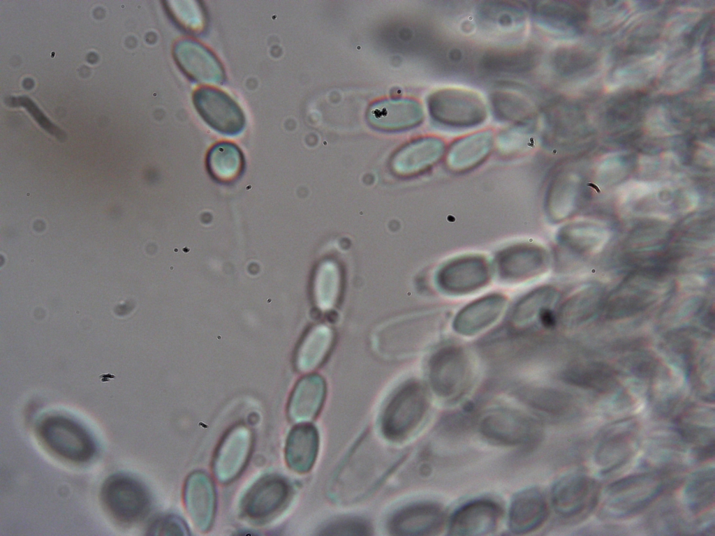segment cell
<instances>
[{
  "label": "cell",
  "instance_id": "6da1fadb",
  "mask_svg": "<svg viewBox=\"0 0 715 536\" xmlns=\"http://www.w3.org/2000/svg\"><path fill=\"white\" fill-rule=\"evenodd\" d=\"M39 438L52 452L74 463H85L96 453L89 432L76 421L63 416H49L38 425Z\"/></svg>",
  "mask_w": 715,
  "mask_h": 536
},
{
  "label": "cell",
  "instance_id": "7a4b0ae2",
  "mask_svg": "<svg viewBox=\"0 0 715 536\" xmlns=\"http://www.w3.org/2000/svg\"><path fill=\"white\" fill-rule=\"evenodd\" d=\"M101 498L108 512L124 523L143 519L150 509V497L146 488L125 474L108 477L101 486Z\"/></svg>",
  "mask_w": 715,
  "mask_h": 536
},
{
  "label": "cell",
  "instance_id": "3957f363",
  "mask_svg": "<svg viewBox=\"0 0 715 536\" xmlns=\"http://www.w3.org/2000/svg\"><path fill=\"white\" fill-rule=\"evenodd\" d=\"M479 431L488 441L508 447H524L537 442L542 433L538 421L517 411L498 409L480 419Z\"/></svg>",
  "mask_w": 715,
  "mask_h": 536
},
{
  "label": "cell",
  "instance_id": "277c9868",
  "mask_svg": "<svg viewBox=\"0 0 715 536\" xmlns=\"http://www.w3.org/2000/svg\"><path fill=\"white\" fill-rule=\"evenodd\" d=\"M428 407L427 392L422 385L409 382L401 387L388 404L382 419L386 438H402L420 423Z\"/></svg>",
  "mask_w": 715,
  "mask_h": 536
},
{
  "label": "cell",
  "instance_id": "5b68a950",
  "mask_svg": "<svg viewBox=\"0 0 715 536\" xmlns=\"http://www.w3.org/2000/svg\"><path fill=\"white\" fill-rule=\"evenodd\" d=\"M386 445H385V446ZM377 441L373 444L369 441L367 445V440H362L353 452L351 456L346 461L345 468H341V474L338 482L341 483L346 481V484L341 486L346 491L351 487V493H353L352 497H359L360 492L369 491L370 486L375 485L381 477L390 470L391 459L386 458L391 454L387 452L389 450L388 446L384 447Z\"/></svg>",
  "mask_w": 715,
  "mask_h": 536
},
{
  "label": "cell",
  "instance_id": "8992f818",
  "mask_svg": "<svg viewBox=\"0 0 715 536\" xmlns=\"http://www.w3.org/2000/svg\"><path fill=\"white\" fill-rule=\"evenodd\" d=\"M665 488V483L658 475H631L608 486L607 492L612 498L609 507L618 517L637 514L658 498Z\"/></svg>",
  "mask_w": 715,
  "mask_h": 536
},
{
  "label": "cell",
  "instance_id": "52a82bcc",
  "mask_svg": "<svg viewBox=\"0 0 715 536\" xmlns=\"http://www.w3.org/2000/svg\"><path fill=\"white\" fill-rule=\"evenodd\" d=\"M432 117L441 124L466 127L481 123L486 107L481 98L469 91L445 89L434 93L428 101Z\"/></svg>",
  "mask_w": 715,
  "mask_h": 536
},
{
  "label": "cell",
  "instance_id": "ba28073f",
  "mask_svg": "<svg viewBox=\"0 0 715 536\" xmlns=\"http://www.w3.org/2000/svg\"><path fill=\"white\" fill-rule=\"evenodd\" d=\"M193 103L202 119L219 133L234 136L244 130V112L225 92L211 87L200 88L193 93Z\"/></svg>",
  "mask_w": 715,
  "mask_h": 536
},
{
  "label": "cell",
  "instance_id": "9c48e42d",
  "mask_svg": "<svg viewBox=\"0 0 715 536\" xmlns=\"http://www.w3.org/2000/svg\"><path fill=\"white\" fill-rule=\"evenodd\" d=\"M600 495L598 483L581 473L560 478L552 489V503L556 512L564 518H573L590 512Z\"/></svg>",
  "mask_w": 715,
  "mask_h": 536
},
{
  "label": "cell",
  "instance_id": "30bf717a",
  "mask_svg": "<svg viewBox=\"0 0 715 536\" xmlns=\"http://www.w3.org/2000/svg\"><path fill=\"white\" fill-rule=\"evenodd\" d=\"M464 352L448 345L438 350L429 362V380L441 397L455 398L465 389L469 378V364Z\"/></svg>",
  "mask_w": 715,
  "mask_h": 536
},
{
  "label": "cell",
  "instance_id": "8fae6325",
  "mask_svg": "<svg viewBox=\"0 0 715 536\" xmlns=\"http://www.w3.org/2000/svg\"><path fill=\"white\" fill-rule=\"evenodd\" d=\"M489 278V266L484 258L466 255L444 265L438 271L436 283L448 295H463L480 289Z\"/></svg>",
  "mask_w": 715,
  "mask_h": 536
},
{
  "label": "cell",
  "instance_id": "7c38bea8",
  "mask_svg": "<svg viewBox=\"0 0 715 536\" xmlns=\"http://www.w3.org/2000/svg\"><path fill=\"white\" fill-rule=\"evenodd\" d=\"M172 54L177 65L192 81L205 84H221L225 71L216 55L202 44L182 39L174 45Z\"/></svg>",
  "mask_w": 715,
  "mask_h": 536
},
{
  "label": "cell",
  "instance_id": "4fadbf2b",
  "mask_svg": "<svg viewBox=\"0 0 715 536\" xmlns=\"http://www.w3.org/2000/svg\"><path fill=\"white\" fill-rule=\"evenodd\" d=\"M252 444L251 432L244 425H237L226 433L213 462L214 473L219 482H231L242 472L249 459Z\"/></svg>",
  "mask_w": 715,
  "mask_h": 536
},
{
  "label": "cell",
  "instance_id": "5bb4252c",
  "mask_svg": "<svg viewBox=\"0 0 715 536\" xmlns=\"http://www.w3.org/2000/svg\"><path fill=\"white\" fill-rule=\"evenodd\" d=\"M501 514V507L493 500H471L453 513L448 523V534L462 536L489 535L497 528Z\"/></svg>",
  "mask_w": 715,
  "mask_h": 536
},
{
  "label": "cell",
  "instance_id": "9a60e30c",
  "mask_svg": "<svg viewBox=\"0 0 715 536\" xmlns=\"http://www.w3.org/2000/svg\"><path fill=\"white\" fill-rule=\"evenodd\" d=\"M289 493L287 482L281 477L267 475L254 483L244 495L242 510L254 521L265 520L277 512Z\"/></svg>",
  "mask_w": 715,
  "mask_h": 536
},
{
  "label": "cell",
  "instance_id": "2e32d148",
  "mask_svg": "<svg viewBox=\"0 0 715 536\" xmlns=\"http://www.w3.org/2000/svg\"><path fill=\"white\" fill-rule=\"evenodd\" d=\"M544 251L533 245H516L505 248L496 258V269L501 279L517 283L534 278L546 267Z\"/></svg>",
  "mask_w": 715,
  "mask_h": 536
},
{
  "label": "cell",
  "instance_id": "e0dca14e",
  "mask_svg": "<svg viewBox=\"0 0 715 536\" xmlns=\"http://www.w3.org/2000/svg\"><path fill=\"white\" fill-rule=\"evenodd\" d=\"M184 505L197 529L207 530L214 520L216 493L214 483L207 474L196 471L187 478L184 490Z\"/></svg>",
  "mask_w": 715,
  "mask_h": 536
},
{
  "label": "cell",
  "instance_id": "ac0fdd59",
  "mask_svg": "<svg viewBox=\"0 0 715 536\" xmlns=\"http://www.w3.org/2000/svg\"><path fill=\"white\" fill-rule=\"evenodd\" d=\"M549 514L547 502L536 488L524 489L513 498L508 513V526L514 534L524 535L543 525Z\"/></svg>",
  "mask_w": 715,
  "mask_h": 536
},
{
  "label": "cell",
  "instance_id": "d6986e66",
  "mask_svg": "<svg viewBox=\"0 0 715 536\" xmlns=\"http://www.w3.org/2000/svg\"><path fill=\"white\" fill-rule=\"evenodd\" d=\"M445 521L442 509L433 503H419L397 512L390 530L397 535H432L441 530Z\"/></svg>",
  "mask_w": 715,
  "mask_h": 536
},
{
  "label": "cell",
  "instance_id": "ffe728a7",
  "mask_svg": "<svg viewBox=\"0 0 715 536\" xmlns=\"http://www.w3.org/2000/svg\"><path fill=\"white\" fill-rule=\"evenodd\" d=\"M500 294L481 297L464 307L455 316L453 328L464 336H472L485 329L499 318L506 306Z\"/></svg>",
  "mask_w": 715,
  "mask_h": 536
},
{
  "label": "cell",
  "instance_id": "44dd1931",
  "mask_svg": "<svg viewBox=\"0 0 715 536\" xmlns=\"http://www.w3.org/2000/svg\"><path fill=\"white\" fill-rule=\"evenodd\" d=\"M326 392L323 379L318 375H309L302 378L291 394L288 414L297 423L314 419L320 411Z\"/></svg>",
  "mask_w": 715,
  "mask_h": 536
},
{
  "label": "cell",
  "instance_id": "7402d4cb",
  "mask_svg": "<svg viewBox=\"0 0 715 536\" xmlns=\"http://www.w3.org/2000/svg\"><path fill=\"white\" fill-rule=\"evenodd\" d=\"M635 425L631 422L620 424L603 437L596 452L597 463L605 472L620 467L629 459L636 446Z\"/></svg>",
  "mask_w": 715,
  "mask_h": 536
},
{
  "label": "cell",
  "instance_id": "603a6c76",
  "mask_svg": "<svg viewBox=\"0 0 715 536\" xmlns=\"http://www.w3.org/2000/svg\"><path fill=\"white\" fill-rule=\"evenodd\" d=\"M318 442L314 426L304 424L293 428L288 434L285 448L289 468L299 473L309 471L316 459Z\"/></svg>",
  "mask_w": 715,
  "mask_h": 536
},
{
  "label": "cell",
  "instance_id": "cb8c5ba5",
  "mask_svg": "<svg viewBox=\"0 0 715 536\" xmlns=\"http://www.w3.org/2000/svg\"><path fill=\"white\" fill-rule=\"evenodd\" d=\"M206 167L210 177L217 183L232 184L239 179L244 172V154L232 142H219L209 150L206 157Z\"/></svg>",
  "mask_w": 715,
  "mask_h": 536
},
{
  "label": "cell",
  "instance_id": "d4e9b609",
  "mask_svg": "<svg viewBox=\"0 0 715 536\" xmlns=\"http://www.w3.org/2000/svg\"><path fill=\"white\" fill-rule=\"evenodd\" d=\"M420 107L409 100H390L375 105L370 110L369 119L381 129L407 128L418 124L422 118Z\"/></svg>",
  "mask_w": 715,
  "mask_h": 536
},
{
  "label": "cell",
  "instance_id": "484cf974",
  "mask_svg": "<svg viewBox=\"0 0 715 536\" xmlns=\"http://www.w3.org/2000/svg\"><path fill=\"white\" fill-rule=\"evenodd\" d=\"M332 341L333 333L327 326L318 325L312 327L298 349V369L307 372L316 369L327 355Z\"/></svg>",
  "mask_w": 715,
  "mask_h": 536
},
{
  "label": "cell",
  "instance_id": "4316f807",
  "mask_svg": "<svg viewBox=\"0 0 715 536\" xmlns=\"http://www.w3.org/2000/svg\"><path fill=\"white\" fill-rule=\"evenodd\" d=\"M340 290L339 267L333 262H325L318 267L314 281V298L317 306L323 311L332 308L338 300Z\"/></svg>",
  "mask_w": 715,
  "mask_h": 536
},
{
  "label": "cell",
  "instance_id": "83f0119b",
  "mask_svg": "<svg viewBox=\"0 0 715 536\" xmlns=\"http://www.w3.org/2000/svg\"><path fill=\"white\" fill-rule=\"evenodd\" d=\"M170 17L183 29L193 34L203 31L206 18L202 7L196 1H164Z\"/></svg>",
  "mask_w": 715,
  "mask_h": 536
},
{
  "label": "cell",
  "instance_id": "f1b7e54d",
  "mask_svg": "<svg viewBox=\"0 0 715 536\" xmlns=\"http://www.w3.org/2000/svg\"><path fill=\"white\" fill-rule=\"evenodd\" d=\"M688 506L695 514L710 508L714 502V472L708 469L693 477L686 489Z\"/></svg>",
  "mask_w": 715,
  "mask_h": 536
},
{
  "label": "cell",
  "instance_id": "f546056e",
  "mask_svg": "<svg viewBox=\"0 0 715 536\" xmlns=\"http://www.w3.org/2000/svg\"><path fill=\"white\" fill-rule=\"evenodd\" d=\"M526 401L533 409L546 415L562 417L570 413L572 409L570 399L559 392L552 391H536L530 394Z\"/></svg>",
  "mask_w": 715,
  "mask_h": 536
},
{
  "label": "cell",
  "instance_id": "4dcf8cb0",
  "mask_svg": "<svg viewBox=\"0 0 715 536\" xmlns=\"http://www.w3.org/2000/svg\"><path fill=\"white\" fill-rule=\"evenodd\" d=\"M485 61L486 67L489 69L519 72L532 67L534 57L526 51L513 50L489 54Z\"/></svg>",
  "mask_w": 715,
  "mask_h": 536
},
{
  "label": "cell",
  "instance_id": "1f68e13d",
  "mask_svg": "<svg viewBox=\"0 0 715 536\" xmlns=\"http://www.w3.org/2000/svg\"><path fill=\"white\" fill-rule=\"evenodd\" d=\"M552 292L550 289L538 288L525 297L516 306L513 312V320L517 324H524L538 317L551 303Z\"/></svg>",
  "mask_w": 715,
  "mask_h": 536
},
{
  "label": "cell",
  "instance_id": "d6a6232c",
  "mask_svg": "<svg viewBox=\"0 0 715 536\" xmlns=\"http://www.w3.org/2000/svg\"><path fill=\"white\" fill-rule=\"evenodd\" d=\"M495 112L501 118L517 121L529 118L533 112L531 106L516 95L498 93L493 98Z\"/></svg>",
  "mask_w": 715,
  "mask_h": 536
},
{
  "label": "cell",
  "instance_id": "836d02e7",
  "mask_svg": "<svg viewBox=\"0 0 715 536\" xmlns=\"http://www.w3.org/2000/svg\"><path fill=\"white\" fill-rule=\"evenodd\" d=\"M6 101L12 107H24L43 129L57 138L62 140L65 137L63 131L53 124L29 98L26 96L10 97Z\"/></svg>",
  "mask_w": 715,
  "mask_h": 536
},
{
  "label": "cell",
  "instance_id": "e575fe53",
  "mask_svg": "<svg viewBox=\"0 0 715 536\" xmlns=\"http://www.w3.org/2000/svg\"><path fill=\"white\" fill-rule=\"evenodd\" d=\"M188 528L181 519L174 515H165L156 518L147 528L149 535H189Z\"/></svg>",
  "mask_w": 715,
  "mask_h": 536
},
{
  "label": "cell",
  "instance_id": "d590c367",
  "mask_svg": "<svg viewBox=\"0 0 715 536\" xmlns=\"http://www.w3.org/2000/svg\"><path fill=\"white\" fill-rule=\"evenodd\" d=\"M369 528L364 521L357 519H343L327 525L321 535H367Z\"/></svg>",
  "mask_w": 715,
  "mask_h": 536
},
{
  "label": "cell",
  "instance_id": "8d00e7d4",
  "mask_svg": "<svg viewBox=\"0 0 715 536\" xmlns=\"http://www.w3.org/2000/svg\"><path fill=\"white\" fill-rule=\"evenodd\" d=\"M694 457L698 461H705L714 457V442L695 447L693 450Z\"/></svg>",
  "mask_w": 715,
  "mask_h": 536
}]
</instances>
